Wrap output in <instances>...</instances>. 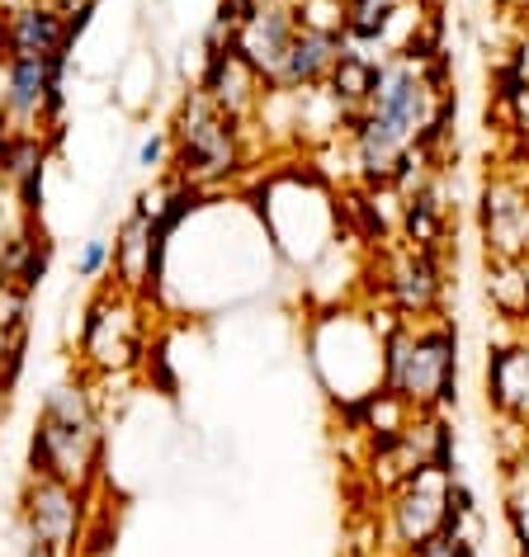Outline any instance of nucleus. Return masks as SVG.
<instances>
[{
	"label": "nucleus",
	"instance_id": "1",
	"mask_svg": "<svg viewBox=\"0 0 529 557\" xmlns=\"http://www.w3.org/2000/svg\"><path fill=\"white\" fill-rule=\"evenodd\" d=\"M104 411L90 379L52 383L38 401L29 430V463L34 478H52L81 492H95L104 482Z\"/></svg>",
	"mask_w": 529,
	"mask_h": 557
},
{
	"label": "nucleus",
	"instance_id": "2",
	"mask_svg": "<svg viewBox=\"0 0 529 557\" xmlns=\"http://www.w3.org/2000/svg\"><path fill=\"white\" fill-rule=\"evenodd\" d=\"M458 383V331L444 317H393L383 326V393L416 416L450 407Z\"/></svg>",
	"mask_w": 529,
	"mask_h": 557
},
{
	"label": "nucleus",
	"instance_id": "3",
	"mask_svg": "<svg viewBox=\"0 0 529 557\" xmlns=\"http://www.w3.org/2000/svg\"><path fill=\"white\" fill-rule=\"evenodd\" d=\"M246 128L250 123L227 119L199 86H189L171 114V128H165L171 133V175L199 189L227 185L250 161Z\"/></svg>",
	"mask_w": 529,
	"mask_h": 557
},
{
	"label": "nucleus",
	"instance_id": "4",
	"mask_svg": "<svg viewBox=\"0 0 529 557\" xmlns=\"http://www.w3.org/2000/svg\"><path fill=\"white\" fill-rule=\"evenodd\" d=\"M76 355L90 379L133 373L147 359V302L137 294H123L119 284H104L81 312Z\"/></svg>",
	"mask_w": 529,
	"mask_h": 557
},
{
	"label": "nucleus",
	"instance_id": "5",
	"mask_svg": "<svg viewBox=\"0 0 529 557\" xmlns=\"http://www.w3.org/2000/svg\"><path fill=\"white\" fill-rule=\"evenodd\" d=\"M454 468H421L387 492L383 506V543L393 557H411L444 529H464L454 520Z\"/></svg>",
	"mask_w": 529,
	"mask_h": 557
},
{
	"label": "nucleus",
	"instance_id": "6",
	"mask_svg": "<svg viewBox=\"0 0 529 557\" xmlns=\"http://www.w3.org/2000/svg\"><path fill=\"white\" fill-rule=\"evenodd\" d=\"M90 515H95V492H81V486H66L52 478H34V472L24 478V492H20L24 539L81 557V548L90 543Z\"/></svg>",
	"mask_w": 529,
	"mask_h": 557
},
{
	"label": "nucleus",
	"instance_id": "7",
	"mask_svg": "<svg viewBox=\"0 0 529 557\" xmlns=\"http://www.w3.org/2000/svg\"><path fill=\"white\" fill-rule=\"evenodd\" d=\"M5 62V100L0 128L10 133H52L66 104V62L72 58H0Z\"/></svg>",
	"mask_w": 529,
	"mask_h": 557
},
{
	"label": "nucleus",
	"instance_id": "8",
	"mask_svg": "<svg viewBox=\"0 0 529 557\" xmlns=\"http://www.w3.org/2000/svg\"><path fill=\"white\" fill-rule=\"evenodd\" d=\"M482 246L496 260H529V180L515 171L487 175L478 199Z\"/></svg>",
	"mask_w": 529,
	"mask_h": 557
},
{
	"label": "nucleus",
	"instance_id": "9",
	"mask_svg": "<svg viewBox=\"0 0 529 557\" xmlns=\"http://www.w3.org/2000/svg\"><path fill=\"white\" fill-rule=\"evenodd\" d=\"M379 294L393 308V317H440V298H444L440 256L421 246H393L379 270Z\"/></svg>",
	"mask_w": 529,
	"mask_h": 557
},
{
	"label": "nucleus",
	"instance_id": "10",
	"mask_svg": "<svg viewBox=\"0 0 529 557\" xmlns=\"http://www.w3.org/2000/svg\"><path fill=\"white\" fill-rule=\"evenodd\" d=\"M81 29L52 0H15L0 10V58H72Z\"/></svg>",
	"mask_w": 529,
	"mask_h": 557
},
{
	"label": "nucleus",
	"instance_id": "11",
	"mask_svg": "<svg viewBox=\"0 0 529 557\" xmlns=\"http://www.w3.org/2000/svg\"><path fill=\"white\" fill-rule=\"evenodd\" d=\"M294 34H298V5H288V0H246L242 24L232 34V48L242 52L246 66L264 86H274Z\"/></svg>",
	"mask_w": 529,
	"mask_h": 557
},
{
	"label": "nucleus",
	"instance_id": "12",
	"mask_svg": "<svg viewBox=\"0 0 529 557\" xmlns=\"http://www.w3.org/2000/svg\"><path fill=\"white\" fill-rule=\"evenodd\" d=\"M194 86H199L208 100H213L222 114L236 119V123L256 119L264 90H270L256 72H250L246 58L232 44L227 48H204V66H199V81H194Z\"/></svg>",
	"mask_w": 529,
	"mask_h": 557
},
{
	"label": "nucleus",
	"instance_id": "13",
	"mask_svg": "<svg viewBox=\"0 0 529 557\" xmlns=\"http://www.w3.org/2000/svg\"><path fill=\"white\" fill-rule=\"evenodd\" d=\"M487 407L501 416V425L529 430V336L487 350Z\"/></svg>",
	"mask_w": 529,
	"mask_h": 557
},
{
	"label": "nucleus",
	"instance_id": "14",
	"mask_svg": "<svg viewBox=\"0 0 529 557\" xmlns=\"http://www.w3.org/2000/svg\"><path fill=\"white\" fill-rule=\"evenodd\" d=\"M147 270H151V208H147V194H137L133 213L119 222L114 242H109V284L143 298Z\"/></svg>",
	"mask_w": 529,
	"mask_h": 557
},
{
	"label": "nucleus",
	"instance_id": "15",
	"mask_svg": "<svg viewBox=\"0 0 529 557\" xmlns=\"http://www.w3.org/2000/svg\"><path fill=\"white\" fill-rule=\"evenodd\" d=\"M345 52V34H331V29H308V24H298L294 44H288V58L280 66V76H274L270 90H317L322 81L331 76V66Z\"/></svg>",
	"mask_w": 529,
	"mask_h": 557
},
{
	"label": "nucleus",
	"instance_id": "16",
	"mask_svg": "<svg viewBox=\"0 0 529 557\" xmlns=\"http://www.w3.org/2000/svg\"><path fill=\"white\" fill-rule=\"evenodd\" d=\"M411 15V0H345V48L383 58L393 52V24Z\"/></svg>",
	"mask_w": 529,
	"mask_h": 557
},
{
	"label": "nucleus",
	"instance_id": "17",
	"mask_svg": "<svg viewBox=\"0 0 529 557\" xmlns=\"http://www.w3.org/2000/svg\"><path fill=\"white\" fill-rule=\"evenodd\" d=\"M24 350H29V288L0 274V397L20 383Z\"/></svg>",
	"mask_w": 529,
	"mask_h": 557
},
{
	"label": "nucleus",
	"instance_id": "18",
	"mask_svg": "<svg viewBox=\"0 0 529 557\" xmlns=\"http://www.w3.org/2000/svg\"><path fill=\"white\" fill-rule=\"evenodd\" d=\"M487 302L501 322L529 326V260H496L487 256Z\"/></svg>",
	"mask_w": 529,
	"mask_h": 557
},
{
	"label": "nucleus",
	"instance_id": "19",
	"mask_svg": "<svg viewBox=\"0 0 529 557\" xmlns=\"http://www.w3.org/2000/svg\"><path fill=\"white\" fill-rule=\"evenodd\" d=\"M48 264H52V242L44 236V227H38V222L20 227V232L5 242V250H0V274H5L10 284L29 288V294H34L38 284H44Z\"/></svg>",
	"mask_w": 529,
	"mask_h": 557
},
{
	"label": "nucleus",
	"instance_id": "20",
	"mask_svg": "<svg viewBox=\"0 0 529 557\" xmlns=\"http://www.w3.org/2000/svg\"><path fill=\"white\" fill-rule=\"evenodd\" d=\"M501 515H506L515 553L529 557V449L506 458V486H501Z\"/></svg>",
	"mask_w": 529,
	"mask_h": 557
},
{
	"label": "nucleus",
	"instance_id": "21",
	"mask_svg": "<svg viewBox=\"0 0 529 557\" xmlns=\"http://www.w3.org/2000/svg\"><path fill=\"white\" fill-rule=\"evenodd\" d=\"M29 222H38V218L20 203V194L10 189V180L0 175V250H5V242H10V236H15L20 227H29Z\"/></svg>",
	"mask_w": 529,
	"mask_h": 557
},
{
	"label": "nucleus",
	"instance_id": "22",
	"mask_svg": "<svg viewBox=\"0 0 529 557\" xmlns=\"http://www.w3.org/2000/svg\"><path fill=\"white\" fill-rule=\"evenodd\" d=\"M109 274V236H86L76 250V278H104Z\"/></svg>",
	"mask_w": 529,
	"mask_h": 557
},
{
	"label": "nucleus",
	"instance_id": "23",
	"mask_svg": "<svg viewBox=\"0 0 529 557\" xmlns=\"http://www.w3.org/2000/svg\"><path fill=\"white\" fill-rule=\"evenodd\" d=\"M137 165H143L147 175H165V171H171V133L157 128L151 137H143V147H137Z\"/></svg>",
	"mask_w": 529,
	"mask_h": 557
},
{
	"label": "nucleus",
	"instance_id": "24",
	"mask_svg": "<svg viewBox=\"0 0 529 557\" xmlns=\"http://www.w3.org/2000/svg\"><path fill=\"white\" fill-rule=\"evenodd\" d=\"M510 128L520 133V143H525V151H529V86L510 90Z\"/></svg>",
	"mask_w": 529,
	"mask_h": 557
},
{
	"label": "nucleus",
	"instance_id": "25",
	"mask_svg": "<svg viewBox=\"0 0 529 557\" xmlns=\"http://www.w3.org/2000/svg\"><path fill=\"white\" fill-rule=\"evenodd\" d=\"M20 557H72V553H58V548H48V543H34V539H24Z\"/></svg>",
	"mask_w": 529,
	"mask_h": 557
},
{
	"label": "nucleus",
	"instance_id": "26",
	"mask_svg": "<svg viewBox=\"0 0 529 557\" xmlns=\"http://www.w3.org/2000/svg\"><path fill=\"white\" fill-rule=\"evenodd\" d=\"M288 5H303V0H288Z\"/></svg>",
	"mask_w": 529,
	"mask_h": 557
}]
</instances>
